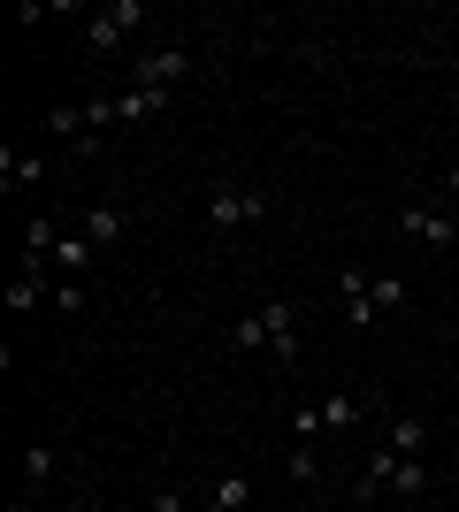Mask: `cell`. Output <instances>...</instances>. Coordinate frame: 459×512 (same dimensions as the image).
I'll return each mask as SVG.
<instances>
[{"instance_id": "9a60e30c", "label": "cell", "mask_w": 459, "mask_h": 512, "mask_svg": "<svg viewBox=\"0 0 459 512\" xmlns=\"http://www.w3.org/2000/svg\"><path fill=\"white\" fill-rule=\"evenodd\" d=\"M23 482H31V490H39V482H54V451H46V444L23 451Z\"/></svg>"}, {"instance_id": "9c48e42d", "label": "cell", "mask_w": 459, "mask_h": 512, "mask_svg": "<svg viewBox=\"0 0 459 512\" xmlns=\"http://www.w3.org/2000/svg\"><path fill=\"white\" fill-rule=\"evenodd\" d=\"M92 260H100V245H92L85 230H62V245H54V276H62V268L77 276V268H92Z\"/></svg>"}, {"instance_id": "ac0fdd59", "label": "cell", "mask_w": 459, "mask_h": 512, "mask_svg": "<svg viewBox=\"0 0 459 512\" xmlns=\"http://www.w3.org/2000/svg\"><path fill=\"white\" fill-rule=\"evenodd\" d=\"M368 283H375L368 268H337V291H345V306H352V299H368Z\"/></svg>"}, {"instance_id": "ba28073f", "label": "cell", "mask_w": 459, "mask_h": 512, "mask_svg": "<svg viewBox=\"0 0 459 512\" xmlns=\"http://www.w3.org/2000/svg\"><path fill=\"white\" fill-rule=\"evenodd\" d=\"M245 505H253V474L230 467V474L215 482V497H207V512H245Z\"/></svg>"}, {"instance_id": "5b68a950", "label": "cell", "mask_w": 459, "mask_h": 512, "mask_svg": "<svg viewBox=\"0 0 459 512\" xmlns=\"http://www.w3.org/2000/svg\"><path fill=\"white\" fill-rule=\"evenodd\" d=\"M192 77V46H153V54H138V85L146 92H176Z\"/></svg>"}, {"instance_id": "8992f818", "label": "cell", "mask_w": 459, "mask_h": 512, "mask_svg": "<svg viewBox=\"0 0 459 512\" xmlns=\"http://www.w3.org/2000/svg\"><path fill=\"white\" fill-rule=\"evenodd\" d=\"M398 230L421 237V245H459V222L437 214V207H398Z\"/></svg>"}, {"instance_id": "d6986e66", "label": "cell", "mask_w": 459, "mask_h": 512, "mask_svg": "<svg viewBox=\"0 0 459 512\" xmlns=\"http://www.w3.org/2000/svg\"><path fill=\"white\" fill-rule=\"evenodd\" d=\"M54 306H69V314H77V306H85V283H77V276H54Z\"/></svg>"}, {"instance_id": "ffe728a7", "label": "cell", "mask_w": 459, "mask_h": 512, "mask_svg": "<svg viewBox=\"0 0 459 512\" xmlns=\"http://www.w3.org/2000/svg\"><path fill=\"white\" fill-rule=\"evenodd\" d=\"M444 192L459 199V138H452V169H444Z\"/></svg>"}, {"instance_id": "52a82bcc", "label": "cell", "mask_w": 459, "mask_h": 512, "mask_svg": "<svg viewBox=\"0 0 459 512\" xmlns=\"http://www.w3.org/2000/svg\"><path fill=\"white\" fill-rule=\"evenodd\" d=\"M123 230H131V207H123V199H92V207H85V237L100 245V253H108Z\"/></svg>"}, {"instance_id": "5bb4252c", "label": "cell", "mask_w": 459, "mask_h": 512, "mask_svg": "<svg viewBox=\"0 0 459 512\" xmlns=\"http://www.w3.org/2000/svg\"><path fill=\"white\" fill-rule=\"evenodd\" d=\"M391 490H398V497H421V490H429V467H421V459H398Z\"/></svg>"}, {"instance_id": "6da1fadb", "label": "cell", "mask_w": 459, "mask_h": 512, "mask_svg": "<svg viewBox=\"0 0 459 512\" xmlns=\"http://www.w3.org/2000/svg\"><path fill=\"white\" fill-rule=\"evenodd\" d=\"M291 321H299V306L291 299H268L261 314H245V321H230V352H276V360H299V337H291Z\"/></svg>"}, {"instance_id": "8fae6325", "label": "cell", "mask_w": 459, "mask_h": 512, "mask_svg": "<svg viewBox=\"0 0 459 512\" xmlns=\"http://www.w3.org/2000/svg\"><path fill=\"white\" fill-rule=\"evenodd\" d=\"M406 299H414V291H406V276H375L368 283V314L383 321V314H406Z\"/></svg>"}, {"instance_id": "7a4b0ae2", "label": "cell", "mask_w": 459, "mask_h": 512, "mask_svg": "<svg viewBox=\"0 0 459 512\" xmlns=\"http://www.w3.org/2000/svg\"><path fill=\"white\" fill-rule=\"evenodd\" d=\"M360 421H368V398H360V390H329L322 406H299V421H291V428L314 444L322 428H329V436H345V428H360Z\"/></svg>"}, {"instance_id": "2e32d148", "label": "cell", "mask_w": 459, "mask_h": 512, "mask_svg": "<svg viewBox=\"0 0 459 512\" xmlns=\"http://www.w3.org/2000/svg\"><path fill=\"white\" fill-rule=\"evenodd\" d=\"M284 467H291V482H314V474H322V459H314V444L299 436V451H284Z\"/></svg>"}, {"instance_id": "277c9868", "label": "cell", "mask_w": 459, "mask_h": 512, "mask_svg": "<svg viewBox=\"0 0 459 512\" xmlns=\"http://www.w3.org/2000/svg\"><path fill=\"white\" fill-rule=\"evenodd\" d=\"M138 23H146V8H138V0H108V8H92V23H85V46H92V54H115V46L131 39Z\"/></svg>"}, {"instance_id": "4fadbf2b", "label": "cell", "mask_w": 459, "mask_h": 512, "mask_svg": "<svg viewBox=\"0 0 459 512\" xmlns=\"http://www.w3.org/2000/svg\"><path fill=\"white\" fill-rule=\"evenodd\" d=\"M161 107H169V92H115V115H123V123H146V115H161Z\"/></svg>"}, {"instance_id": "7c38bea8", "label": "cell", "mask_w": 459, "mask_h": 512, "mask_svg": "<svg viewBox=\"0 0 459 512\" xmlns=\"http://www.w3.org/2000/svg\"><path fill=\"white\" fill-rule=\"evenodd\" d=\"M39 176H46V161H39V153H16V146L0 153V184H8V192H16V184H23V192H31Z\"/></svg>"}, {"instance_id": "e0dca14e", "label": "cell", "mask_w": 459, "mask_h": 512, "mask_svg": "<svg viewBox=\"0 0 459 512\" xmlns=\"http://www.w3.org/2000/svg\"><path fill=\"white\" fill-rule=\"evenodd\" d=\"M146 512H192V497L176 490V482H161V490H153V497H146Z\"/></svg>"}, {"instance_id": "3957f363", "label": "cell", "mask_w": 459, "mask_h": 512, "mask_svg": "<svg viewBox=\"0 0 459 512\" xmlns=\"http://www.w3.org/2000/svg\"><path fill=\"white\" fill-rule=\"evenodd\" d=\"M199 214H207V230H253V222H268V192H245V184H215Z\"/></svg>"}, {"instance_id": "30bf717a", "label": "cell", "mask_w": 459, "mask_h": 512, "mask_svg": "<svg viewBox=\"0 0 459 512\" xmlns=\"http://www.w3.org/2000/svg\"><path fill=\"white\" fill-rule=\"evenodd\" d=\"M421 444H429V413H398L391 421V451L398 459H421Z\"/></svg>"}]
</instances>
